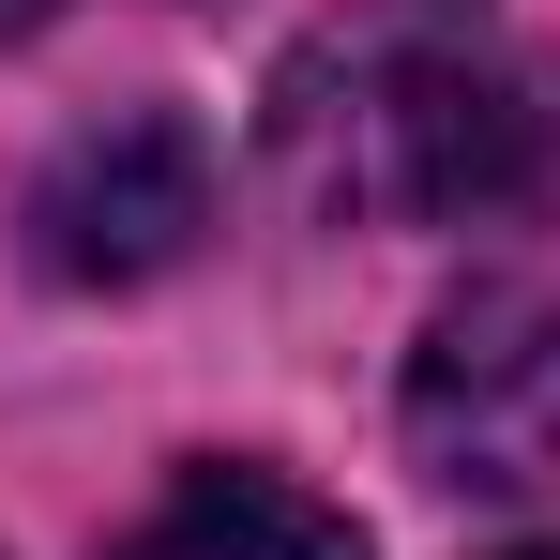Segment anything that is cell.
Listing matches in <instances>:
<instances>
[{
    "mask_svg": "<svg viewBox=\"0 0 560 560\" xmlns=\"http://www.w3.org/2000/svg\"><path fill=\"white\" fill-rule=\"evenodd\" d=\"M273 167L349 228H500L546 197V61L500 0H364L288 46Z\"/></svg>",
    "mask_w": 560,
    "mask_h": 560,
    "instance_id": "1",
    "label": "cell"
},
{
    "mask_svg": "<svg viewBox=\"0 0 560 560\" xmlns=\"http://www.w3.org/2000/svg\"><path fill=\"white\" fill-rule=\"evenodd\" d=\"M409 455L469 500L560 485V288H469L409 349Z\"/></svg>",
    "mask_w": 560,
    "mask_h": 560,
    "instance_id": "2",
    "label": "cell"
},
{
    "mask_svg": "<svg viewBox=\"0 0 560 560\" xmlns=\"http://www.w3.org/2000/svg\"><path fill=\"white\" fill-rule=\"evenodd\" d=\"M197 228H212V152L167 106H121L92 137H61L46 183H31V258L61 288H152L167 258H197Z\"/></svg>",
    "mask_w": 560,
    "mask_h": 560,
    "instance_id": "3",
    "label": "cell"
},
{
    "mask_svg": "<svg viewBox=\"0 0 560 560\" xmlns=\"http://www.w3.org/2000/svg\"><path fill=\"white\" fill-rule=\"evenodd\" d=\"M106 560H364V530L318 515V500L273 485V469H197V485H167Z\"/></svg>",
    "mask_w": 560,
    "mask_h": 560,
    "instance_id": "4",
    "label": "cell"
},
{
    "mask_svg": "<svg viewBox=\"0 0 560 560\" xmlns=\"http://www.w3.org/2000/svg\"><path fill=\"white\" fill-rule=\"evenodd\" d=\"M31 15H46V0H0V46H15V31H31Z\"/></svg>",
    "mask_w": 560,
    "mask_h": 560,
    "instance_id": "5",
    "label": "cell"
}]
</instances>
